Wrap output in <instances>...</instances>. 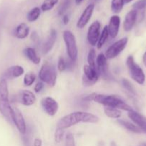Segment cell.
<instances>
[{"label": "cell", "instance_id": "obj_1", "mask_svg": "<svg viewBox=\"0 0 146 146\" xmlns=\"http://www.w3.org/2000/svg\"><path fill=\"white\" fill-rule=\"evenodd\" d=\"M99 118L92 113L82 111L72 113L64 115L57 123V127L62 129H67L80 123H97Z\"/></svg>", "mask_w": 146, "mask_h": 146}, {"label": "cell", "instance_id": "obj_2", "mask_svg": "<svg viewBox=\"0 0 146 146\" xmlns=\"http://www.w3.org/2000/svg\"><path fill=\"white\" fill-rule=\"evenodd\" d=\"M84 100L86 101H93L102 105H104V106L115 108L119 110L126 111L127 112L133 110V108L125 101H123L120 97L115 95H105V94L92 93L86 96L84 98Z\"/></svg>", "mask_w": 146, "mask_h": 146}, {"label": "cell", "instance_id": "obj_3", "mask_svg": "<svg viewBox=\"0 0 146 146\" xmlns=\"http://www.w3.org/2000/svg\"><path fill=\"white\" fill-rule=\"evenodd\" d=\"M12 107L10 105L9 98V90L7 80L2 78L0 81V113L7 120L11 121V111Z\"/></svg>", "mask_w": 146, "mask_h": 146}, {"label": "cell", "instance_id": "obj_4", "mask_svg": "<svg viewBox=\"0 0 146 146\" xmlns=\"http://www.w3.org/2000/svg\"><path fill=\"white\" fill-rule=\"evenodd\" d=\"M39 78L42 83L50 86H54L57 81V72L54 66L49 62H44L39 72Z\"/></svg>", "mask_w": 146, "mask_h": 146}, {"label": "cell", "instance_id": "obj_5", "mask_svg": "<svg viewBox=\"0 0 146 146\" xmlns=\"http://www.w3.org/2000/svg\"><path fill=\"white\" fill-rule=\"evenodd\" d=\"M63 39L65 44L66 50L69 58L72 62L77 61L78 51H77V42L74 34L70 30H65L63 31Z\"/></svg>", "mask_w": 146, "mask_h": 146}, {"label": "cell", "instance_id": "obj_6", "mask_svg": "<svg viewBox=\"0 0 146 146\" xmlns=\"http://www.w3.org/2000/svg\"><path fill=\"white\" fill-rule=\"evenodd\" d=\"M126 66L132 79L138 84L143 85L145 81V76L141 67L136 64L134 58L132 56H129L126 59Z\"/></svg>", "mask_w": 146, "mask_h": 146}, {"label": "cell", "instance_id": "obj_7", "mask_svg": "<svg viewBox=\"0 0 146 146\" xmlns=\"http://www.w3.org/2000/svg\"><path fill=\"white\" fill-rule=\"evenodd\" d=\"M127 42H128V38L127 37H124V38L113 43L107 48L105 54H104L107 59H113V58L117 57L125 48Z\"/></svg>", "mask_w": 146, "mask_h": 146}, {"label": "cell", "instance_id": "obj_8", "mask_svg": "<svg viewBox=\"0 0 146 146\" xmlns=\"http://www.w3.org/2000/svg\"><path fill=\"white\" fill-rule=\"evenodd\" d=\"M83 72L82 84L84 86H91L98 81L100 76L97 69H93L88 65H84L83 67Z\"/></svg>", "mask_w": 146, "mask_h": 146}, {"label": "cell", "instance_id": "obj_9", "mask_svg": "<svg viewBox=\"0 0 146 146\" xmlns=\"http://www.w3.org/2000/svg\"><path fill=\"white\" fill-rule=\"evenodd\" d=\"M11 120L13 121L20 133H26L27 126H26L25 121L21 112L17 108H11Z\"/></svg>", "mask_w": 146, "mask_h": 146}, {"label": "cell", "instance_id": "obj_10", "mask_svg": "<svg viewBox=\"0 0 146 146\" xmlns=\"http://www.w3.org/2000/svg\"><path fill=\"white\" fill-rule=\"evenodd\" d=\"M100 21H95L90 26L87 31V38L89 44L92 46L97 45L100 36Z\"/></svg>", "mask_w": 146, "mask_h": 146}, {"label": "cell", "instance_id": "obj_11", "mask_svg": "<svg viewBox=\"0 0 146 146\" xmlns=\"http://www.w3.org/2000/svg\"><path fill=\"white\" fill-rule=\"evenodd\" d=\"M41 105L44 112L50 116H54L58 111V103L50 96L43 98L41 101Z\"/></svg>", "mask_w": 146, "mask_h": 146}, {"label": "cell", "instance_id": "obj_12", "mask_svg": "<svg viewBox=\"0 0 146 146\" xmlns=\"http://www.w3.org/2000/svg\"><path fill=\"white\" fill-rule=\"evenodd\" d=\"M96 67L99 76H101L104 79H108L110 77L108 70L107 58L104 54H100L96 58Z\"/></svg>", "mask_w": 146, "mask_h": 146}, {"label": "cell", "instance_id": "obj_13", "mask_svg": "<svg viewBox=\"0 0 146 146\" xmlns=\"http://www.w3.org/2000/svg\"><path fill=\"white\" fill-rule=\"evenodd\" d=\"M17 101L27 106L33 105L36 102V96L31 91L28 90H23L20 91L17 96H16Z\"/></svg>", "mask_w": 146, "mask_h": 146}, {"label": "cell", "instance_id": "obj_14", "mask_svg": "<svg viewBox=\"0 0 146 146\" xmlns=\"http://www.w3.org/2000/svg\"><path fill=\"white\" fill-rule=\"evenodd\" d=\"M127 115L129 118L131 119V121L141 130L142 132L146 133V117L133 110L128 111Z\"/></svg>", "mask_w": 146, "mask_h": 146}, {"label": "cell", "instance_id": "obj_15", "mask_svg": "<svg viewBox=\"0 0 146 146\" xmlns=\"http://www.w3.org/2000/svg\"><path fill=\"white\" fill-rule=\"evenodd\" d=\"M94 9V4H90L87 6L82 12V15L80 16V19L77 22V27L79 29H82L85 27L89 22L92 15L93 11Z\"/></svg>", "mask_w": 146, "mask_h": 146}, {"label": "cell", "instance_id": "obj_16", "mask_svg": "<svg viewBox=\"0 0 146 146\" xmlns=\"http://www.w3.org/2000/svg\"><path fill=\"white\" fill-rule=\"evenodd\" d=\"M120 25V18L117 15H113L110 17L108 27L109 35L113 38H116L119 32Z\"/></svg>", "mask_w": 146, "mask_h": 146}, {"label": "cell", "instance_id": "obj_17", "mask_svg": "<svg viewBox=\"0 0 146 146\" xmlns=\"http://www.w3.org/2000/svg\"><path fill=\"white\" fill-rule=\"evenodd\" d=\"M137 17V11L133 9L129 11L125 16L124 22H123V28L125 31H130L133 28L135 24Z\"/></svg>", "mask_w": 146, "mask_h": 146}, {"label": "cell", "instance_id": "obj_18", "mask_svg": "<svg viewBox=\"0 0 146 146\" xmlns=\"http://www.w3.org/2000/svg\"><path fill=\"white\" fill-rule=\"evenodd\" d=\"M56 39H57V31L54 29H52L47 40L44 41L42 45L43 54H47V53L51 51L52 48L54 46V44H55Z\"/></svg>", "mask_w": 146, "mask_h": 146}, {"label": "cell", "instance_id": "obj_19", "mask_svg": "<svg viewBox=\"0 0 146 146\" xmlns=\"http://www.w3.org/2000/svg\"><path fill=\"white\" fill-rule=\"evenodd\" d=\"M24 69L21 66H13L9 67L8 69L4 73V77L9 79H13V78H18L24 74Z\"/></svg>", "mask_w": 146, "mask_h": 146}, {"label": "cell", "instance_id": "obj_20", "mask_svg": "<svg viewBox=\"0 0 146 146\" xmlns=\"http://www.w3.org/2000/svg\"><path fill=\"white\" fill-rule=\"evenodd\" d=\"M29 33V28L25 23H21L15 29V36L19 39H24Z\"/></svg>", "mask_w": 146, "mask_h": 146}, {"label": "cell", "instance_id": "obj_21", "mask_svg": "<svg viewBox=\"0 0 146 146\" xmlns=\"http://www.w3.org/2000/svg\"><path fill=\"white\" fill-rule=\"evenodd\" d=\"M24 54L26 56L27 58H29V61H31L33 64H39L41 61V58L37 54L35 49L31 47H28L26 48L24 50Z\"/></svg>", "mask_w": 146, "mask_h": 146}, {"label": "cell", "instance_id": "obj_22", "mask_svg": "<svg viewBox=\"0 0 146 146\" xmlns=\"http://www.w3.org/2000/svg\"><path fill=\"white\" fill-rule=\"evenodd\" d=\"M117 123L121 126L124 127L125 129L128 130V131H131L133 133H142L141 130L137 125H134V124L128 122V121H123V120H117Z\"/></svg>", "mask_w": 146, "mask_h": 146}, {"label": "cell", "instance_id": "obj_23", "mask_svg": "<svg viewBox=\"0 0 146 146\" xmlns=\"http://www.w3.org/2000/svg\"><path fill=\"white\" fill-rule=\"evenodd\" d=\"M104 111L105 115L110 118L117 119V118H120V116L122 115V113L120 111V110L115 108H112V107L104 106Z\"/></svg>", "mask_w": 146, "mask_h": 146}, {"label": "cell", "instance_id": "obj_24", "mask_svg": "<svg viewBox=\"0 0 146 146\" xmlns=\"http://www.w3.org/2000/svg\"><path fill=\"white\" fill-rule=\"evenodd\" d=\"M109 36L110 35H109L108 27H107V26H105V27L103 28L101 34H100V38H99L98 42H97V47L98 49H100V48L104 46V44H105L107 38H108Z\"/></svg>", "mask_w": 146, "mask_h": 146}, {"label": "cell", "instance_id": "obj_25", "mask_svg": "<svg viewBox=\"0 0 146 146\" xmlns=\"http://www.w3.org/2000/svg\"><path fill=\"white\" fill-rule=\"evenodd\" d=\"M41 14V9L39 7H34L31 9L27 15V19L29 22H34L38 19Z\"/></svg>", "mask_w": 146, "mask_h": 146}, {"label": "cell", "instance_id": "obj_26", "mask_svg": "<svg viewBox=\"0 0 146 146\" xmlns=\"http://www.w3.org/2000/svg\"><path fill=\"white\" fill-rule=\"evenodd\" d=\"M96 51L94 48H92L90 50L87 55V62L88 66L91 67L93 69H97L96 67Z\"/></svg>", "mask_w": 146, "mask_h": 146}, {"label": "cell", "instance_id": "obj_27", "mask_svg": "<svg viewBox=\"0 0 146 146\" xmlns=\"http://www.w3.org/2000/svg\"><path fill=\"white\" fill-rule=\"evenodd\" d=\"M125 4L124 0H112L111 9L113 12L118 14L122 11Z\"/></svg>", "mask_w": 146, "mask_h": 146}, {"label": "cell", "instance_id": "obj_28", "mask_svg": "<svg viewBox=\"0 0 146 146\" xmlns=\"http://www.w3.org/2000/svg\"><path fill=\"white\" fill-rule=\"evenodd\" d=\"M58 1L59 0H44L41 5V10L43 11H50L57 4Z\"/></svg>", "mask_w": 146, "mask_h": 146}, {"label": "cell", "instance_id": "obj_29", "mask_svg": "<svg viewBox=\"0 0 146 146\" xmlns=\"http://www.w3.org/2000/svg\"><path fill=\"white\" fill-rule=\"evenodd\" d=\"M36 80V76L33 72H29L24 77V84L27 86H30L34 84Z\"/></svg>", "mask_w": 146, "mask_h": 146}, {"label": "cell", "instance_id": "obj_30", "mask_svg": "<svg viewBox=\"0 0 146 146\" xmlns=\"http://www.w3.org/2000/svg\"><path fill=\"white\" fill-rule=\"evenodd\" d=\"M69 64H70V63L67 62L63 57L60 56L59 58L58 63H57V68H58L59 71L63 72L64 71H65L68 68Z\"/></svg>", "mask_w": 146, "mask_h": 146}, {"label": "cell", "instance_id": "obj_31", "mask_svg": "<svg viewBox=\"0 0 146 146\" xmlns=\"http://www.w3.org/2000/svg\"><path fill=\"white\" fill-rule=\"evenodd\" d=\"M122 85L127 90L128 92H130L132 94H135V90L134 87L132 85L131 83L128 81V80L125 79V78H123L122 80Z\"/></svg>", "mask_w": 146, "mask_h": 146}, {"label": "cell", "instance_id": "obj_32", "mask_svg": "<svg viewBox=\"0 0 146 146\" xmlns=\"http://www.w3.org/2000/svg\"><path fill=\"white\" fill-rule=\"evenodd\" d=\"M64 135V130L62 128H57L54 133V141L56 143H60L63 139V137Z\"/></svg>", "mask_w": 146, "mask_h": 146}, {"label": "cell", "instance_id": "obj_33", "mask_svg": "<svg viewBox=\"0 0 146 146\" xmlns=\"http://www.w3.org/2000/svg\"><path fill=\"white\" fill-rule=\"evenodd\" d=\"M70 4H71V0H64L62 4H61V6H60V9H59V14L63 15L64 13L68 9Z\"/></svg>", "mask_w": 146, "mask_h": 146}, {"label": "cell", "instance_id": "obj_34", "mask_svg": "<svg viewBox=\"0 0 146 146\" xmlns=\"http://www.w3.org/2000/svg\"><path fill=\"white\" fill-rule=\"evenodd\" d=\"M133 8L136 11L144 9L146 8V0H139L136 1L133 5Z\"/></svg>", "mask_w": 146, "mask_h": 146}, {"label": "cell", "instance_id": "obj_35", "mask_svg": "<svg viewBox=\"0 0 146 146\" xmlns=\"http://www.w3.org/2000/svg\"><path fill=\"white\" fill-rule=\"evenodd\" d=\"M65 146H75V141H74V135L69 133L65 136Z\"/></svg>", "mask_w": 146, "mask_h": 146}, {"label": "cell", "instance_id": "obj_36", "mask_svg": "<svg viewBox=\"0 0 146 146\" xmlns=\"http://www.w3.org/2000/svg\"><path fill=\"white\" fill-rule=\"evenodd\" d=\"M44 88V84L42 82H38L36 84L34 90L36 93H40Z\"/></svg>", "mask_w": 146, "mask_h": 146}, {"label": "cell", "instance_id": "obj_37", "mask_svg": "<svg viewBox=\"0 0 146 146\" xmlns=\"http://www.w3.org/2000/svg\"><path fill=\"white\" fill-rule=\"evenodd\" d=\"M33 145L34 146H42V141L40 138H35L34 140V143H33Z\"/></svg>", "mask_w": 146, "mask_h": 146}, {"label": "cell", "instance_id": "obj_38", "mask_svg": "<svg viewBox=\"0 0 146 146\" xmlns=\"http://www.w3.org/2000/svg\"><path fill=\"white\" fill-rule=\"evenodd\" d=\"M62 21H63V23H64V25H67V24H68V22H69L68 15H67V14H64V15L63 16V17H62Z\"/></svg>", "mask_w": 146, "mask_h": 146}, {"label": "cell", "instance_id": "obj_39", "mask_svg": "<svg viewBox=\"0 0 146 146\" xmlns=\"http://www.w3.org/2000/svg\"><path fill=\"white\" fill-rule=\"evenodd\" d=\"M143 62L145 66H146V52L143 54Z\"/></svg>", "mask_w": 146, "mask_h": 146}, {"label": "cell", "instance_id": "obj_40", "mask_svg": "<svg viewBox=\"0 0 146 146\" xmlns=\"http://www.w3.org/2000/svg\"><path fill=\"white\" fill-rule=\"evenodd\" d=\"M82 1L83 0H75V2L77 4H81Z\"/></svg>", "mask_w": 146, "mask_h": 146}, {"label": "cell", "instance_id": "obj_41", "mask_svg": "<svg viewBox=\"0 0 146 146\" xmlns=\"http://www.w3.org/2000/svg\"><path fill=\"white\" fill-rule=\"evenodd\" d=\"M110 146H117V145H116L115 143L113 142V141H112L111 143H110Z\"/></svg>", "mask_w": 146, "mask_h": 146}, {"label": "cell", "instance_id": "obj_42", "mask_svg": "<svg viewBox=\"0 0 146 146\" xmlns=\"http://www.w3.org/2000/svg\"><path fill=\"white\" fill-rule=\"evenodd\" d=\"M124 1H125V3H129L130 2V1H133V0H124Z\"/></svg>", "mask_w": 146, "mask_h": 146}]
</instances>
